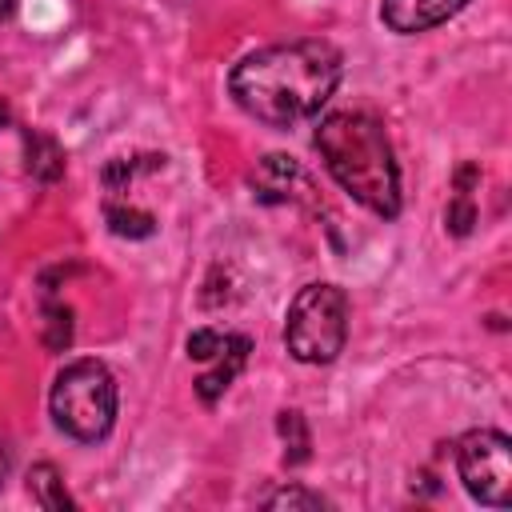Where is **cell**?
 <instances>
[{
  "label": "cell",
  "mask_w": 512,
  "mask_h": 512,
  "mask_svg": "<svg viewBox=\"0 0 512 512\" xmlns=\"http://www.w3.org/2000/svg\"><path fill=\"white\" fill-rule=\"evenodd\" d=\"M24 148H28V172H32L36 180L52 184V180L64 176V148H60L52 136L32 132V136L24 140Z\"/></svg>",
  "instance_id": "10"
},
{
  "label": "cell",
  "mask_w": 512,
  "mask_h": 512,
  "mask_svg": "<svg viewBox=\"0 0 512 512\" xmlns=\"http://www.w3.org/2000/svg\"><path fill=\"white\" fill-rule=\"evenodd\" d=\"M44 316H48L44 344H48L52 352H64V348L72 344V308H64V304H48Z\"/></svg>",
  "instance_id": "14"
},
{
  "label": "cell",
  "mask_w": 512,
  "mask_h": 512,
  "mask_svg": "<svg viewBox=\"0 0 512 512\" xmlns=\"http://www.w3.org/2000/svg\"><path fill=\"white\" fill-rule=\"evenodd\" d=\"M264 508H288V512H320V508H332L328 504V496H320V492H312V488H300V484H288V488H280V492H268L264 496Z\"/></svg>",
  "instance_id": "13"
},
{
  "label": "cell",
  "mask_w": 512,
  "mask_h": 512,
  "mask_svg": "<svg viewBox=\"0 0 512 512\" xmlns=\"http://www.w3.org/2000/svg\"><path fill=\"white\" fill-rule=\"evenodd\" d=\"M28 496L40 508H48V512H72L76 508V500L68 496L64 476H60L56 464H32V472H28Z\"/></svg>",
  "instance_id": "9"
},
{
  "label": "cell",
  "mask_w": 512,
  "mask_h": 512,
  "mask_svg": "<svg viewBox=\"0 0 512 512\" xmlns=\"http://www.w3.org/2000/svg\"><path fill=\"white\" fill-rule=\"evenodd\" d=\"M104 220H108V228H112L116 236H124V240H144V236L156 232V216L144 212V208H132V204H108V208H104Z\"/></svg>",
  "instance_id": "11"
},
{
  "label": "cell",
  "mask_w": 512,
  "mask_h": 512,
  "mask_svg": "<svg viewBox=\"0 0 512 512\" xmlns=\"http://www.w3.org/2000/svg\"><path fill=\"white\" fill-rule=\"evenodd\" d=\"M252 188H256L260 200H280V204L284 200H316L312 196V180L300 172V164L292 156H280V152H272V156H264L256 164Z\"/></svg>",
  "instance_id": "6"
},
{
  "label": "cell",
  "mask_w": 512,
  "mask_h": 512,
  "mask_svg": "<svg viewBox=\"0 0 512 512\" xmlns=\"http://www.w3.org/2000/svg\"><path fill=\"white\" fill-rule=\"evenodd\" d=\"M456 472L480 504H488V508H508L512 504V440L504 432L476 428V432L460 436Z\"/></svg>",
  "instance_id": "5"
},
{
  "label": "cell",
  "mask_w": 512,
  "mask_h": 512,
  "mask_svg": "<svg viewBox=\"0 0 512 512\" xmlns=\"http://www.w3.org/2000/svg\"><path fill=\"white\" fill-rule=\"evenodd\" d=\"M4 124H8V104L0 100V128H4Z\"/></svg>",
  "instance_id": "19"
},
{
  "label": "cell",
  "mask_w": 512,
  "mask_h": 512,
  "mask_svg": "<svg viewBox=\"0 0 512 512\" xmlns=\"http://www.w3.org/2000/svg\"><path fill=\"white\" fill-rule=\"evenodd\" d=\"M276 428H280V436H284V460L288 464H304L308 456H312V440H308V424H304V416L292 408V412H280V420H276Z\"/></svg>",
  "instance_id": "12"
},
{
  "label": "cell",
  "mask_w": 512,
  "mask_h": 512,
  "mask_svg": "<svg viewBox=\"0 0 512 512\" xmlns=\"http://www.w3.org/2000/svg\"><path fill=\"white\" fill-rule=\"evenodd\" d=\"M248 352H252V340H248V336H228V344H224L220 356L212 360V372H204V376L196 380V396H200L204 404H216V400L228 392V384L240 376Z\"/></svg>",
  "instance_id": "8"
},
{
  "label": "cell",
  "mask_w": 512,
  "mask_h": 512,
  "mask_svg": "<svg viewBox=\"0 0 512 512\" xmlns=\"http://www.w3.org/2000/svg\"><path fill=\"white\" fill-rule=\"evenodd\" d=\"M348 340V296L336 284H304L284 320V344L300 364H332Z\"/></svg>",
  "instance_id": "4"
},
{
  "label": "cell",
  "mask_w": 512,
  "mask_h": 512,
  "mask_svg": "<svg viewBox=\"0 0 512 512\" xmlns=\"http://www.w3.org/2000/svg\"><path fill=\"white\" fill-rule=\"evenodd\" d=\"M12 12H16V0H0V24H4Z\"/></svg>",
  "instance_id": "18"
},
{
  "label": "cell",
  "mask_w": 512,
  "mask_h": 512,
  "mask_svg": "<svg viewBox=\"0 0 512 512\" xmlns=\"http://www.w3.org/2000/svg\"><path fill=\"white\" fill-rule=\"evenodd\" d=\"M316 152L332 180L372 216H400V168L388 132L368 112H328L316 124Z\"/></svg>",
  "instance_id": "2"
},
{
  "label": "cell",
  "mask_w": 512,
  "mask_h": 512,
  "mask_svg": "<svg viewBox=\"0 0 512 512\" xmlns=\"http://www.w3.org/2000/svg\"><path fill=\"white\" fill-rule=\"evenodd\" d=\"M48 408L64 436L96 444L116 424V376L100 360H72L60 368Z\"/></svg>",
  "instance_id": "3"
},
{
  "label": "cell",
  "mask_w": 512,
  "mask_h": 512,
  "mask_svg": "<svg viewBox=\"0 0 512 512\" xmlns=\"http://www.w3.org/2000/svg\"><path fill=\"white\" fill-rule=\"evenodd\" d=\"M224 344H228V332H216V328H196V332L188 336V356H192V360H216Z\"/></svg>",
  "instance_id": "16"
},
{
  "label": "cell",
  "mask_w": 512,
  "mask_h": 512,
  "mask_svg": "<svg viewBox=\"0 0 512 512\" xmlns=\"http://www.w3.org/2000/svg\"><path fill=\"white\" fill-rule=\"evenodd\" d=\"M344 76V56L328 40H288L248 52L232 76V100L272 128H292L312 120L336 92Z\"/></svg>",
  "instance_id": "1"
},
{
  "label": "cell",
  "mask_w": 512,
  "mask_h": 512,
  "mask_svg": "<svg viewBox=\"0 0 512 512\" xmlns=\"http://www.w3.org/2000/svg\"><path fill=\"white\" fill-rule=\"evenodd\" d=\"M468 0H384L380 16L392 32L400 36H416V32H428L444 20H452Z\"/></svg>",
  "instance_id": "7"
},
{
  "label": "cell",
  "mask_w": 512,
  "mask_h": 512,
  "mask_svg": "<svg viewBox=\"0 0 512 512\" xmlns=\"http://www.w3.org/2000/svg\"><path fill=\"white\" fill-rule=\"evenodd\" d=\"M8 468H12V452H8V444H0V488L8 480Z\"/></svg>",
  "instance_id": "17"
},
{
  "label": "cell",
  "mask_w": 512,
  "mask_h": 512,
  "mask_svg": "<svg viewBox=\"0 0 512 512\" xmlns=\"http://www.w3.org/2000/svg\"><path fill=\"white\" fill-rule=\"evenodd\" d=\"M472 224H476V204H472L468 192H456V196L448 200V208H444V228H448L452 236H468Z\"/></svg>",
  "instance_id": "15"
}]
</instances>
